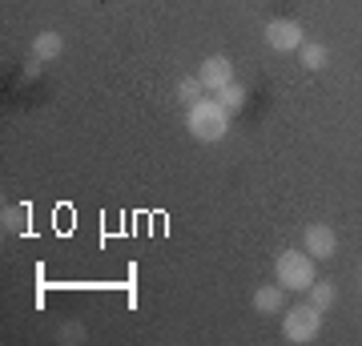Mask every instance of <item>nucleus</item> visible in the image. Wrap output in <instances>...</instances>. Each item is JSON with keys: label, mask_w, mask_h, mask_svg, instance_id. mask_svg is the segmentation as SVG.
<instances>
[{"label": "nucleus", "mask_w": 362, "mask_h": 346, "mask_svg": "<svg viewBox=\"0 0 362 346\" xmlns=\"http://www.w3.org/2000/svg\"><path fill=\"white\" fill-rule=\"evenodd\" d=\"M185 129H189V137H197V142H221L226 133H230V109L221 101H209V97H202L197 105H189L185 109Z\"/></svg>", "instance_id": "obj_1"}, {"label": "nucleus", "mask_w": 362, "mask_h": 346, "mask_svg": "<svg viewBox=\"0 0 362 346\" xmlns=\"http://www.w3.org/2000/svg\"><path fill=\"white\" fill-rule=\"evenodd\" d=\"M274 278L282 290H310L318 282V274H314V258L306 250H282V254L274 258Z\"/></svg>", "instance_id": "obj_2"}, {"label": "nucleus", "mask_w": 362, "mask_h": 346, "mask_svg": "<svg viewBox=\"0 0 362 346\" xmlns=\"http://www.w3.org/2000/svg\"><path fill=\"white\" fill-rule=\"evenodd\" d=\"M318 334H322V310L314 306L310 298L298 302V306H290V310H282V338L286 342L306 346V342H314Z\"/></svg>", "instance_id": "obj_3"}, {"label": "nucleus", "mask_w": 362, "mask_h": 346, "mask_svg": "<svg viewBox=\"0 0 362 346\" xmlns=\"http://www.w3.org/2000/svg\"><path fill=\"white\" fill-rule=\"evenodd\" d=\"M266 45H270L274 52H298L306 45V33H302L298 21L278 16V21H266Z\"/></svg>", "instance_id": "obj_4"}, {"label": "nucleus", "mask_w": 362, "mask_h": 346, "mask_svg": "<svg viewBox=\"0 0 362 346\" xmlns=\"http://www.w3.org/2000/svg\"><path fill=\"white\" fill-rule=\"evenodd\" d=\"M302 250H306L314 262H322V258H334L338 233L330 230V226H322V221H314V226H306V233H302Z\"/></svg>", "instance_id": "obj_5"}, {"label": "nucleus", "mask_w": 362, "mask_h": 346, "mask_svg": "<svg viewBox=\"0 0 362 346\" xmlns=\"http://www.w3.org/2000/svg\"><path fill=\"white\" fill-rule=\"evenodd\" d=\"M197 77H202L206 93H218V89H226V85L233 81V61H230V57H221V52H214V57H206V61H202Z\"/></svg>", "instance_id": "obj_6"}, {"label": "nucleus", "mask_w": 362, "mask_h": 346, "mask_svg": "<svg viewBox=\"0 0 362 346\" xmlns=\"http://www.w3.org/2000/svg\"><path fill=\"white\" fill-rule=\"evenodd\" d=\"M250 302H254V310H258V314H278V310H282V302H286V290L278 282H274V286H258Z\"/></svg>", "instance_id": "obj_7"}, {"label": "nucleus", "mask_w": 362, "mask_h": 346, "mask_svg": "<svg viewBox=\"0 0 362 346\" xmlns=\"http://www.w3.org/2000/svg\"><path fill=\"white\" fill-rule=\"evenodd\" d=\"M61 52H65V40H61V33H40V37L33 40V61H40V64L57 61Z\"/></svg>", "instance_id": "obj_8"}, {"label": "nucleus", "mask_w": 362, "mask_h": 346, "mask_svg": "<svg viewBox=\"0 0 362 346\" xmlns=\"http://www.w3.org/2000/svg\"><path fill=\"white\" fill-rule=\"evenodd\" d=\"M202 93H206V85H202V77H181L177 81V89H173V97H177L181 105H185V109H189V105H197L202 101Z\"/></svg>", "instance_id": "obj_9"}, {"label": "nucleus", "mask_w": 362, "mask_h": 346, "mask_svg": "<svg viewBox=\"0 0 362 346\" xmlns=\"http://www.w3.org/2000/svg\"><path fill=\"white\" fill-rule=\"evenodd\" d=\"M310 302L326 314V310L338 302V286H334V282H314V286H310Z\"/></svg>", "instance_id": "obj_10"}, {"label": "nucleus", "mask_w": 362, "mask_h": 346, "mask_svg": "<svg viewBox=\"0 0 362 346\" xmlns=\"http://www.w3.org/2000/svg\"><path fill=\"white\" fill-rule=\"evenodd\" d=\"M298 52H302V64H306L310 73H314V69H322V64L330 61V49H326V45H314V40H306Z\"/></svg>", "instance_id": "obj_11"}, {"label": "nucleus", "mask_w": 362, "mask_h": 346, "mask_svg": "<svg viewBox=\"0 0 362 346\" xmlns=\"http://www.w3.org/2000/svg\"><path fill=\"white\" fill-rule=\"evenodd\" d=\"M218 101L226 105V109H230V113H238V109H246V89H242V85H226V89H218Z\"/></svg>", "instance_id": "obj_12"}, {"label": "nucleus", "mask_w": 362, "mask_h": 346, "mask_svg": "<svg viewBox=\"0 0 362 346\" xmlns=\"http://www.w3.org/2000/svg\"><path fill=\"white\" fill-rule=\"evenodd\" d=\"M25 218H28L25 205H13V209H4V230H21V233H25Z\"/></svg>", "instance_id": "obj_13"}, {"label": "nucleus", "mask_w": 362, "mask_h": 346, "mask_svg": "<svg viewBox=\"0 0 362 346\" xmlns=\"http://www.w3.org/2000/svg\"><path fill=\"white\" fill-rule=\"evenodd\" d=\"M81 338H85L81 326H65V330H61V342H81Z\"/></svg>", "instance_id": "obj_14"}]
</instances>
